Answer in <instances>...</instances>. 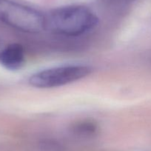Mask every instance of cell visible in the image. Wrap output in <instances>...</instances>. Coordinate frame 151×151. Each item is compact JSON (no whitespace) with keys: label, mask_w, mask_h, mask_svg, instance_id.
<instances>
[{"label":"cell","mask_w":151,"mask_h":151,"mask_svg":"<svg viewBox=\"0 0 151 151\" xmlns=\"http://www.w3.org/2000/svg\"><path fill=\"white\" fill-rule=\"evenodd\" d=\"M99 21L98 16L88 7L64 5L46 15V28L62 36H79L93 30Z\"/></svg>","instance_id":"6da1fadb"},{"label":"cell","mask_w":151,"mask_h":151,"mask_svg":"<svg viewBox=\"0 0 151 151\" xmlns=\"http://www.w3.org/2000/svg\"><path fill=\"white\" fill-rule=\"evenodd\" d=\"M0 20L26 33H39L46 29V15L14 0H0Z\"/></svg>","instance_id":"7a4b0ae2"},{"label":"cell","mask_w":151,"mask_h":151,"mask_svg":"<svg viewBox=\"0 0 151 151\" xmlns=\"http://www.w3.org/2000/svg\"><path fill=\"white\" fill-rule=\"evenodd\" d=\"M87 65H65L46 68L32 74L28 79L30 86L36 88H54L81 80L92 73Z\"/></svg>","instance_id":"3957f363"},{"label":"cell","mask_w":151,"mask_h":151,"mask_svg":"<svg viewBox=\"0 0 151 151\" xmlns=\"http://www.w3.org/2000/svg\"><path fill=\"white\" fill-rule=\"evenodd\" d=\"M24 62L25 53L21 45H8L0 50V65L7 70H18L22 68Z\"/></svg>","instance_id":"277c9868"},{"label":"cell","mask_w":151,"mask_h":151,"mask_svg":"<svg viewBox=\"0 0 151 151\" xmlns=\"http://www.w3.org/2000/svg\"><path fill=\"white\" fill-rule=\"evenodd\" d=\"M129 2H133V1H136V0H128Z\"/></svg>","instance_id":"5b68a950"}]
</instances>
